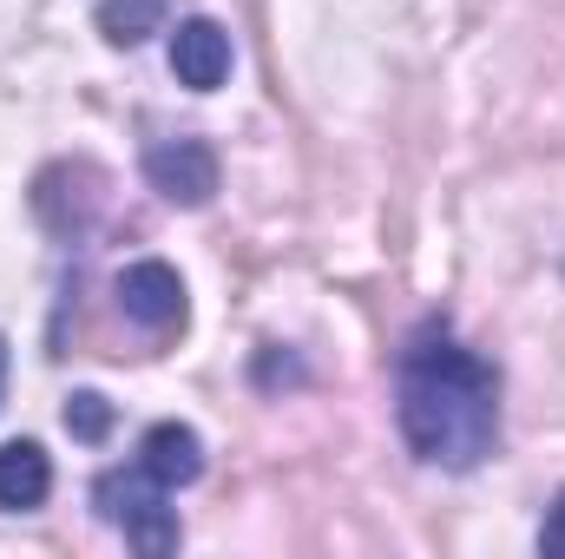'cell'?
<instances>
[{"mask_svg": "<svg viewBox=\"0 0 565 559\" xmlns=\"http://www.w3.org/2000/svg\"><path fill=\"white\" fill-rule=\"evenodd\" d=\"M540 553H565V494L553 500V514H546V527H540Z\"/></svg>", "mask_w": 565, "mask_h": 559, "instance_id": "10", "label": "cell"}, {"mask_svg": "<svg viewBox=\"0 0 565 559\" xmlns=\"http://www.w3.org/2000/svg\"><path fill=\"white\" fill-rule=\"evenodd\" d=\"M53 494V461L40 441H7L0 447V514H33Z\"/></svg>", "mask_w": 565, "mask_h": 559, "instance_id": "7", "label": "cell"}, {"mask_svg": "<svg viewBox=\"0 0 565 559\" xmlns=\"http://www.w3.org/2000/svg\"><path fill=\"white\" fill-rule=\"evenodd\" d=\"M93 20L106 46H145L151 33H164V0H99Z\"/></svg>", "mask_w": 565, "mask_h": 559, "instance_id": "8", "label": "cell"}, {"mask_svg": "<svg viewBox=\"0 0 565 559\" xmlns=\"http://www.w3.org/2000/svg\"><path fill=\"white\" fill-rule=\"evenodd\" d=\"M145 184L164 198V204H211L217 198V151L204 139H158L145 145Z\"/></svg>", "mask_w": 565, "mask_h": 559, "instance_id": "3", "label": "cell"}, {"mask_svg": "<svg viewBox=\"0 0 565 559\" xmlns=\"http://www.w3.org/2000/svg\"><path fill=\"white\" fill-rule=\"evenodd\" d=\"M395 428L422 467H480L500 447V369L447 323H422L395 362Z\"/></svg>", "mask_w": 565, "mask_h": 559, "instance_id": "1", "label": "cell"}, {"mask_svg": "<svg viewBox=\"0 0 565 559\" xmlns=\"http://www.w3.org/2000/svg\"><path fill=\"white\" fill-rule=\"evenodd\" d=\"M0 402H7V336H0Z\"/></svg>", "mask_w": 565, "mask_h": 559, "instance_id": "11", "label": "cell"}, {"mask_svg": "<svg viewBox=\"0 0 565 559\" xmlns=\"http://www.w3.org/2000/svg\"><path fill=\"white\" fill-rule=\"evenodd\" d=\"M66 428H73V441H106V428H113V402L106 395H73L66 402Z\"/></svg>", "mask_w": 565, "mask_h": 559, "instance_id": "9", "label": "cell"}, {"mask_svg": "<svg viewBox=\"0 0 565 559\" xmlns=\"http://www.w3.org/2000/svg\"><path fill=\"white\" fill-rule=\"evenodd\" d=\"M132 461H139L158 487L178 494V487H191V481L204 474V441H198V428H184V421H151Z\"/></svg>", "mask_w": 565, "mask_h": 559, "instance_id": "6", "label": "cell"}, {"mask_svg": "<svg viewBox=\"0 0 565 559\" xmlns=\"http://www.w3.org/2000/svg\"><path fill=\"white\" fill-rule=\"evenodd\" d=\"M119 309H126V323H139L145 336H171V329H184V277L164 264V257H139V264H126L119 271Z\"/></svg>", "mask_w": 565, "mask_h": 559, "instance_id": "4", "label": "cell"}, {"mask_svg": "<svg viewBox=\"0 0 565 559\" xmlns=\"http://www.w3.org/2000/svg\"><path fill=\"white\" fill-rule=\"evenodd\" d=\"M93 507H99V520L106 527H119L139 553H178V514H171V487H158L151 474H145L139 461H126V467H106L99 481H93Z\"/></svg>", "mask_w": 565, "mask_h": 559, "instance_id": "2", "label": "cell"}, {"mask_svg": "<svg viewBox=\"0 0 565 559\" xmlns=\"http://www.w3.org/2000/svg\"><path fill=\"white\" fill-rule=\"evenodd\" d=\"M171 73H178V86H191V93H217V86L231 80V33H224L211 13L178 20V27H171Z\"/></svg>", "mask_w": 565, "mask_h": 559, "instance_id": "5", "label": "cell"}]
</instances>
